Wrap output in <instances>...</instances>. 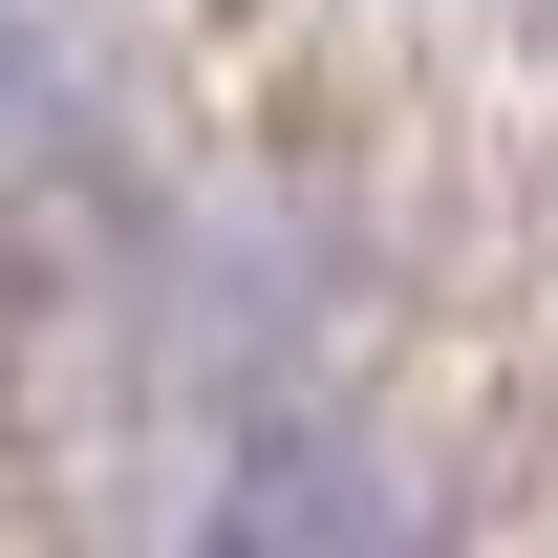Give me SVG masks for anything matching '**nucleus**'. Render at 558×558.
I'll return each mask as SVG.
<instances>
[{
    "mask_svg": "<svg viewBox=\"0 0 558 558\" xmlns=\"http://www.w3.org/2000/svg\"><path fill=\"white\" fill-rule=\"evenodd\" d=\"M409 494L323 387H215L194 409V494H172V558H387Z\"/></svg>",
    "mask_w": 558,
    "mask_h": 558,
    "instance_id": "nucleus-1",
    "label": "nucleus"
}]
</instances>
